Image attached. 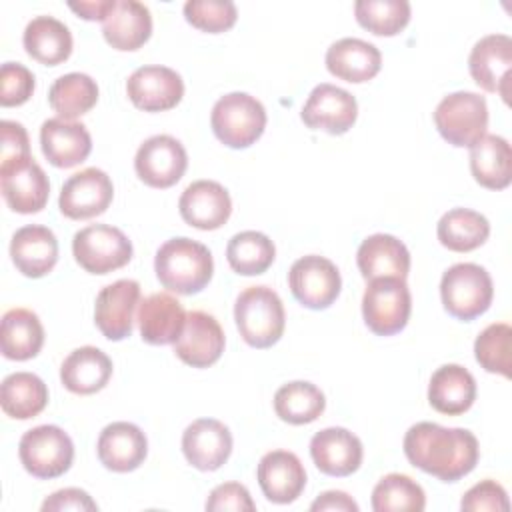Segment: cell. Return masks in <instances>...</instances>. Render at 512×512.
Segmentation results:
<instances>
[{"label": "cell", "mask_w": 512, "mask_h": 512, "mask_svg": "<svg viewBox=\"0 0 512 512\" xmlns=\"http://www.w3.org/2000/svg\"><path fill=\"white\" fill-rule=\"evenodd\" d=\"M440 298L450 316L470 322L490 308L494 298L492 278L486 268L474 262L454 264L442 274Z\"/></svg>", "instance_id": "4"}, {"label": "cell", "mask_w": 512, "mask_h": 512, "mask_svg": "<svg viewBox=\"0 0 512 512\" xmlns=\"http://www.w3.org/2000/svg\"><path fill=\"white\" fill-rule=\"evenodd\" d=\"M186 324L182 304L168 292H156L144 298L138 306L140 336L146 344L166 346L174 344Z\"/></svg>", "instance_id": "27"}, {"label": "cell", "mask_w": 512, "mask_h": 512, "mask_svg": "<svg viewBox=\"0 0 512 512\" xmlns=\"http://www.w3.org/2000/svg\"><path fill=\"white\" fill-rule=\"evenodd\" d=\"M18 456L28 474L52 480L70 470L74 460L72 438L54 424L36 426L20 438Z\"/></svg>", "instance_id": "8"}, {"label": "cell", "mask_w": 512, "mask_h": 512, "mask_svg": "<svg viewBox=\"0 0 512 512\" xmlns=\"http://www.w3.org/2000/svg\"><path fill=\"white\" fill-rule=\"evenodd\" d=\"M256 478L262 494L274 504L294 502L306 486V470L290 450H272L258 462Z\"/></svg>", "instance_id": "22"}, {"label": "cell", "mask_w": 512, "mask_h": 512, "mask_svg": "<svg viewBox=\"0 0 512 512\" xmlns=\"http://www.w3.org/2000/svg\"><path fill=\"white\" fill-rule=\"evenodd\" d=\"M434 124L440 136L456 146H474L488 128V104L486 98L476 92H452L444 96L434 110Z\"/></svg>", "instance_id": "6"}, {"label": "cell", "mask_w": 512, "mask_h": 512, "mask_svg": "<svg viewBox=\"0 0 512 512\" xmlns=\"http://www.w3.org/2000/svg\"><path fill=\"white\" fill-rule=\"evenodd\" d=\"M178 210L186 224L198 230H218L232 214V200L222 184L196 180L184 188Z\"/></svg>", "instance_id": "20"}, {"label": "cell", "mask_w": 512, "mask_h": 512, "mask_svg": "<svg viewBox=\"0 0 512 512\" xmlns=\"http://www.w3.org/2000/svg\"><path fill=\"white\" fill-rule=\"evenodd\" d=\"M310 510L322 512V510H336V512H358V504L342 490H328L322 492L312 504Z\"/></svg>", "instance_id": "49"}, {"label": "cell", "mask_w": 512, "mask_h": 512, "mask_svg": "<svg viewBox=\"0 0 512 512\" xmlns=\"http://www.w3.org/2000/svg\"><path fill=\"white\" fill-rule=\"evenodd\" d=\"M412 312V296L402 278H374L362 296V316L376 336H394L406 328Z\"/></svg>", "instance_id": "7"}, {"label": "cell", "mask_w": 512, "mask_h": 512, "mask_svg": "<svg viewBox=\"0 0 512 512\" xmlns=\"http://www.w3.org/2000/svg\"><path fill=\"white\" fill-rule=\"evenodd\" d=\"M48 404V388L44 380L32 372L8 374L0 384V406L14 420L38 416Z\"/></svg>", "instance_id": "35"}, {"label": "cell", "mask_w": 512, "mask_h": 512, "mask_svg": "<svg viewBox=\"0 0 512 512\" xmlns=\"http://www.w3.org/2000/svg\"><path fill=\"white\" fill-rule=\"evenodd\" d=\"M42 512H66V510H78V512H94L98 510V504L90 498L86 490L80 488H62L50 494L42 502Z\"/></svg>", "instance_id": "47"}, {"label": "cell", "mask_w": 512, "mask_h": 512, "mask_svg": "<svg viewBox=\"0 0 512 512\" xmlns=\"http://www.w3.org/2000/svg\"><path fill=\"white\" fill-rule=\"evenodd\" d=\"M276 258L274 242L256 230H244L234 234L226 246V260L230 268L240 276L264 274Z\"/></svg>", "instance_id": "39"}, {"label": "cell", "mask_w": 512, "mask_h": 512, "mask_svg": "<svg viewBox=\"0 0 512 512\" xmlns=\"http://www.w3.org/2000/svg\"><path fill=\"white\" fill-rule=\"evenodd\" d=\"M52 110L62 120L74 122L82 114L90 112L98 102V84L92 76L82 72H70L54 80L48 92Z\"/></svg>", "instance_id": "37"}, {"label": "cell", "mask_w": 512, "mask_h": 512, "mask_svg": "<svg viewBox=\"0 0 512 512\" xmlns=\"http://www.w3.org/2000/svg\"><path fill=\"white\" fill-rule=\"evenodd\" d=\"M10 256L18 272L28 278H42L58 262V240L54 232L40 224H28L14 232Z\"/></svg>", "instance_id": "25"}, {"label": "cell", "mask_w": 512, "mask_h": 512, "mask_svg": "<svg viewBox=\"0 0 512 512\" xmlns=\"http://www.w3.org/2000/svg\"><path fill=\"white\" fill-rule=\"evenodd\" d=\"M40 146L52 166L74 168L90 156L92 138L82 122L48 118L40 126Z\"/></svg>", "instance_id": "23"}, {"label": "cell", "mask_w": 512, "mask_h": 512, "mask_svg": "<svg viewBox=\"0 0 512 512\" xmlns=\"http://www.w3.org/2000/svg\"><path fill=\"white\" fill-rule=\"evenodd\" d=\"M2 354L8 360L24 362L42 350L44 328L40 318L28 308H12L2 316L0 326Z\"/></svg>", "instance_id": "34"}, {"label": "cell", "mask_w": 512, "mask_h": 512, "mask_svg": "<svg viewBox=\"0 0 512 512\" xmlns=\"http://www.w3.org/2000/svg\"><path fill=\"white\" fill-rule=\"evenodd\" d=\"M96 452L104 468L120 474L132 472L146 460L148 440L136 424L120 420L100 432Z\"/></svg>", "instance_id": "24"}, {"label": "cell", "mask_w": 512, "mask_h": 512, "mask_svg": "<svg viewBox=\"0 0 512 512\" xmlns=\"http://www.w3.org/2000/svg\"><path fill=\"white\" fill-rule=\"evenodd\" d=\"M154 272L166 290L190 296L208 286L214 274V260L202 242L178 236L158 248Z\"/></svg>", "instance_id": "2"}, {"label": "cell", "mask_w": 512, "mask_h": 512, "mask_svg": "<svg viewBox=\"0 0 512 512\" xmlns=\"http://www.w3.org/2000/svg\"><path fill=\"white\" fill-rule=\"evenodd\" d=\"M130 102L144 112H164L174 108L184 96L182 76L168 66H140L126 80Z\"/></svg>", "instance_id": "16"}, {"label": "cell", "mask_w": 512, "mask_h": 512, "mask_svg": "<svg viewBox=\"0 0 512 512\" xmlns=\"http://www.w3.org/2000/svg\"><path fill=\"white\" fill-rule=\"evenodd\" d=\"M112 198L114 186L110 176L100 168H84L64 182L58 208L70 220H88L104 214Z\"/></svg>", "instance_id": "14"}, {"label": "cell", "mask_w": 512, "mask_h": 512, "mask_svg": "<svg viewBox=\"0 0 512 512\" xmlns=\"http://www.w3.org/2000/svg\"><path fill=\"white\" fill-rule=\"evenodd\" d=\"M470 172L488 190H504L512 180V150L506 138L484 134L470 146Z\"/></svg>", "instance_id": "33"}, {"label": "cell", "mask_w": 512, "mask_h": 512, "mask_svg": "<svg viewBox=\"0 0 512 512\" xmlns=\"http://www.w3.org/2000/svg\"><path fill=\"white\" fill-rule=\"evenodd\" d=\"M22 44L28 56L44 66H58L72 54L70 28L54 16L32 18L24 28Z\"/></svg>", "instance_id": "32"}, {"label": "cell", "mask_w": 512, "mask_h": 512, "mask_svg": "<svg viewBox=\"0 0 512 512\" xmlns=\"http://www.w3.org/2000/svg\"><path fill=\"white\" fill-rule=\"evenodd\" d=\"M112 376V360L96 346H80L72 350L62 366L60 380L72 394L88 396L100 392Z\"/></svg>", "instance_id": "31"}, {"label": "cell", "mask_w": 512, "mask_h": 512, "mask_svg": "<svg viewBox=\"0 0 512 512\" xmlns=\"http://www.w3.org/2000/svg\"><path fill=\"white\" fill-rule=\"evenodd\" d=\"M224 330L220 322L202 310L186 312V324L174 342V354L192 368H208L224 352Z\"/></svg>", "instance_id": "18"}, {"label": "cell", "mask_w": 512, "mask_h": 512, "mask_svg": "<svg viewBox=\"0 0 512 512\" xmlns=\"http://www.w3.org/2000/svg\"><path fill=\"white\" fill-rule=\"evenodd\" d=\"M184 18L202 32L218 34L236 24L238 10L230 0H188L184 4Z\"/></svg>", "instance_id": "43"}, {"label": "cell", "mask_w": 512, "mask_h": 512, "mask_svg": "<svg viewBox=\"0 0 512 512\" xmlns=\"http://www.w3.org/2000/svg\"><path fill=\"white\" fill-rule=\"evenodd\" d=\"M234 320L248 346L270 348L284 334V304L270 286H248L236 298Z\"/></svg>", "instance_id": "3"}, {"label": "cell", "mask_w": 512, "mask_h": 512, "mask_svg": "<svg viewBox=\"0 0 512 512\" xmlns=\"http://www.w3.org/2000/svg\"><path fill=\"white\" fill-rule=\"evenodd\" d=\"M0 188L10 210L18 214L40 212L50 194L48 176L32 154L0 162Z\"/></svg>", "instance_id": "10"}, {"label": "cell", "mask_w": 512, "mask_h": 512, "mask_svg": "<svg viewBox=\"0 0 512 512\" xmlns=\"http://www.w3.org/2000/svg\"><path fill=\"white\" fill-rule=\"evenodd\" d=\"M436 236L452 252H472L488 240L490 222L476 210L452 208L438 220Z\"/></svg>", "instance_id": "36"}, {"label": "cell", "mask_w": 512, "mask_h": 512, "mask_svg": "<svg viewBox=\"0 0 512 512\" xmlns=\"http://www.w3.org/2000/svg\"><path fill=\"white\" fill-rule=\"evenodd\" d=\"M404 454L422 472L442 482H456L476 468L480 448L476 436L466 428L418 422L404 436Z\"/></svg>", "instance_id": "1"}, {"label": "cell", "mask_w": 512, "mask_h": 512, "mask_svg": "<svg viewBox=\"0 0 512 512\" xmlns=\"http://www.w3.org/2000/svg\"><path fill=\"white\" fill-rule=\"evenodd\" d=\"M300 118L312 130L340 136L354 126L358 118V102L348 90L322 82L308 94Z\"/></svg>", "instance_id": "13"}, {"label": "cell", "mask_w": 512, "mask_h": 512, "mask_svg": "<svg viewBox=\"0 0 512 512\" xmlns=\"http://www.w3.org/2000/svg\"><path fill=\"white\" fill-rule=\"evenodd\" d=\"M512 68V40L506 34H488L480 38L470 56L468 70L472 80L486 92L502 96L508 102Z\"/></svg>", "instance_id": "17"}, {"label": "cell", "mask_w": 512, "mask_h": 512, "mask_svg": "<svg viewBox=\"0 0 512 512\" xmlns=\"http://www.w3.org/2000/svg\"><path fill=\"white\" fill-rule=\"evenodd\" d=\"M182 452L194 468L214 472L232 454V434L220 420L198 418L182 434Z\"/></svg>", "instance_id": "21"}, {"label": "cell", "mask_w": 512, "mask_h": 512, "mask_svg": "<svg viewBox=\"0 0 512 512\" xmlns=\"http://www.w3.org/2000/svg\"><path fill=\"white\" fill-rule=\"evenodd\" d=\"M2 132V144H0V162L10 160L16 156H28L30 154V142L24 126L14 120H2L0 124Z\"/></svg>", "instance_id": "48"}, {"label": "cell", "mask_w": 512, "mask_h": 512, "mask_svg": "<svg viewBox=\"0 0 512 512\" xmlns=\"http://www.w3.org/2000/svg\"><path fill=\"white\" fill-rule=\"evenodd\" d=\"M188 168V154L180 140L168 134H156L144 140L134 156L138 178L150 188L174 186Z\"/></svg>", "instance_id": "12"}, {"label": "cell", "mask_w": 512, "mask_h": 512, "mask_svg": "<svg viewBox=\"0 0 512 512\" xmlns=\"http://www.w3.org/2000/svg\"><path fill=\"white\" fill-rule=\"evenodd\" d=\"M354 16L376 36H396L410 22V4L406 0H358Z\"/></svg>", "instance_id": "41"}, {"label": "cell", "mask_w": 512, "mask_h": 512, "mask_svg": "<svg viewBox=\"0 0 512 512\" xmlns=\"http://www.w3.org/2000/svg\"><path fill=\"white\" fill-rule=\"evenodd\" d=\"M206 510H210V512H222V510L254 512L256 504L244 484L224 482L210 492V496L206 500Z\"/></svg>", "instance_id": "46"}, {"label": "cell", "mask_w": 512, "mask_h": 512, "mask_svg": "<svg viewBox=\"0 0 512 512\" xmlns=\"http://www.w3.org/2000/svg\"><path fill=\"white\" fill-rule=\"evenodd\" d=\"M460 508L464 512H508L510 500L502 484L496 480H482L474 484L460 500Z\"/></svg>", "instance_id": "45"}, {"label": "cell", "mask_w": 512, "mask_h": 512, "mask_svg": "<svg viewBox=\"0 0 512 512\" xmlns=\"http://www.w3.org/2000/svg\"><path fill=\"white\" fill-rule=\"evenodd\" d=\"M512 350V328L506 322H494L486 326L474 342L476 362L490 374L510 378V352Z\"/></svg>", "instance_id": "42"}, {"label": "cell", "mask_w": 512, "mask_h": 512, "mask_svg": "<svg viewBox=\"0 0 512 512\" xmlns=\"http://www.w3.org/2000/svg\"><path fill=\"white\" fill-rule=\"evenodd\" d=\"M34 74L20 62H4L0 68V104L20 106L30 100L34 92Z\"/></svg>", "instance_id": "44"}, {"label": "cell", "mask_w": 512, "mask_h": 512, "mask_svg": "<svg viewBox=\"0 0 512 512\" xmlns=\"http://www.w3.org/2000/svg\"><path fill=\"white\" fill-rule=\"evenodd\" d=\"M288 286L292 296L304 308L324 310L340 296L342 278L332 260L318 254H308L290 266Z\"/></svg>", "instance_id": "11"}, {"label": "cell", "mask_w": 512, "mask_h": 512, "mask_svg": "<svg viewBox=\"0 0 512 512\" xmlns=\"http://www.w3.org/2000/svg\"><path fill=\"white\" fill-rule=\"evenodd\" d=\"M310 456L316 468L326 476H350L364 458L362 442L342 426H330L316 432L310 440Z\"/></svg>", "instance_id": "19"}, {"label": "cell", "mask_w": 512, "mask_h": 512, "mask_svg": "<svg viewBox=\"0 0 512 512\" xmlns=\"http://www.w3.org/2000/svg\"><path fill=\"white\" fill-rule=\"evenodd\" d=\"M214 136L228 148L252 146L266 128V110L246 92H230L216 100L210 114Z\"/></svg>", "instance_id": "5"}, {"label": "cell", "mask_w": 512, "mask_h": 512, "mask_svg": "<svg viewBox=\"0 0 512 512\" xmlns=\"http://www.w3.org/2000/svg\"><path fill=\"white\" fill-rule=\"evenodd\" d=\"M426 494L422 486L406 474H386L372 490L374 512H422Z\"/></svg>", "instance_id": "40"}, {"label": "cell", "mask_w": 512, "mask_h": 512, "mask_svg": "<svg viewBox=\"0 0 512 512\" xmlns=\"http://www.w3.org/2000/svg\"><path fill=\"white\" fill-rule=\"evenodd\" d=\"M326 68L332 76L360 84L372 80L382 68L380 50L360 38H340L326 50Z\"/></svg>", "instance_id": "28"}, {"label": "cell", "mask_w": 512, "mask_h": 512, "mask_svg": "<svg viewBox=\"0 0 512 512\" xmlns=\"http://www.w3.org/2000/svg\"><path fill=\"white\" fill-rule=\"evenodd\" d=\"M476 400V380L460 364H444L436 368L428 382L430 406L446 416H460L472 408Z\"/></svg>", "instance_id": "30"}, {"label": "cell", "mask_w": 512, "mask_h": 512, "mask_svg": "<svg viewBox=\"0 0 512 512\" xmlns=\"http://www.w3.org/2000/svg\"><path fill=\"white\" fill-rule=\"evenodd\" d=\"M74 260L90 274H108L132 260V242L110 224H90L72 238Z\"/></svg>", "instance_id": "9"}, {"label": "cell", "mask_w": 512, "mask_h": 512, "mask_svg": "<svg viewBox=\"0 0 512 512\" xmlns=\"http://www.w3.org/2000/svg\"><path fill=\"white\" fill-rule=\"evenodd\" d=\"M326 408L324 392L306 380H294L280 386L274 394V412L280 420L302 426L314 422Z\"/></svg>", "instance_id": "38"}, {"label": "cell", "mask_w": 512, "mask_h": 512, "mask_svg": "<svg viewBox=\"0 0 512 512\" xmlns=\"http://www.w3.org/2000/svg\"><path fill=\"white\" fill-rule=\"evenodd\" d=\"M140 306V284L130 278L104 286L94 304V322L104 338L120 342L132 334L134 312Z\"/></svg>", "instance_id": "15"}, {"label": "cell", "mask_w": 512, "mask_h": 512, "mask_svg": "<svg viewBox=\"0 0 512 512\" xmlns=\"http://www.w3.org/2000/svg\"><path fill=\"white\" fill-rule=\"evenodd\" d=\"M116 0H86V2H68V8L74 10L84 20H102L110 14Z\"/></svg>", "instance_id": "50"}, {"label": "cell", "mask_w": 512, "mask_h": 512, "mask_svg": "<svg viewBox=\"0 0 512 512\" xmlns=\"http://www.w3.org/2000/svg\"><path fill=\"white\" fill-rule=\"evenodd\" d=\"M356 264L364 280L388 276L406 280L410 272V252L406 244L392 234H372L358 246Z\"/></svg>", "instance_id": "26"}, {"label": "cell", "mask_w": 512, "mask_h": 512, "mask_svg": "<svg viewBox=\"0 0 512 512\" xmlns=\"http://www.w3.org/2000/svg\"><path fill=\"white\" fill-rule=\"evenodd\" d=\"M102 34L104 40L120 52L138 50L152 34V16L148 6L136 0H116L114 8L102 22Z\"/></svg>", "instance_id": "29"}]
</instances>
